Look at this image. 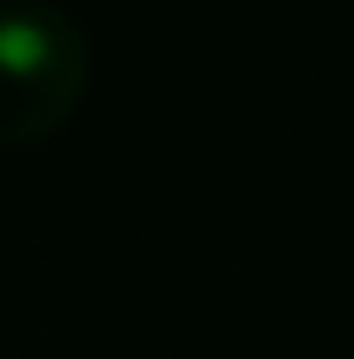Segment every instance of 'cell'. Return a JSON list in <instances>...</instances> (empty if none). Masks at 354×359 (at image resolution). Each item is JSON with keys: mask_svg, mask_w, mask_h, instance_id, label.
Returning <instances> with one entry per match:
<instances>
[{"mask_svg": "<svg viewBox=\"0 0 354 359\" xmlns=\"http://www.w3.org/2000/svg\"><path fill=\"white\" fill-rule=\"evenodd\" d=\"M89 89V36L63 6L16 0L0 11V146L63 130Z\"/></svg>", "mask_w": 354, "mask_h": 359, "instance_id": "1", "label": "cell"}]
</instances>
